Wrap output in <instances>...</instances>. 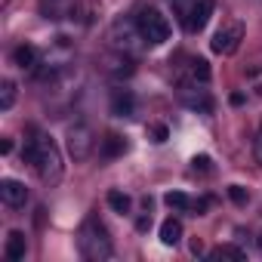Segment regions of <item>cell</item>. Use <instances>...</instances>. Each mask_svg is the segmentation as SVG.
<instances>
[{
    "label": "cell",
    "instance_id": "cell-1",
    "mask_svg": "<svg viewBox=\"0 0 262 262\" xmlns=\"http://www.w3.org/2000/svg\"><path fill=\"white\" fill-rule=\"evenodd\" d=\"M22 155L37 167V173H40V179L47 185H56L62 179V155H59V145L53 142V136L34 133V139H28Z\"/></svg>",
    "mask_w": 262,
    "mask_h": 262
},
{
    "label": "cell",
    "instance_id": "cell-2",
    "mask_svg": "<svg viewBox=\"0 0 262 262\" xmlns=\"http://www.w3.org/2000/svg\"><path fill=\"white\" fill-rule=\"evenodd\" d=\"M77 247H80V256L90 259V262H105L114 256V247H111V237L105 231V225L99 219H86L83 228H80V237H77Z\"/></svg>",
    "mask_w": 262,
    "mask_h": 262
},
{
    "label": "cell",
    "instance_id": "cell-3",
    "mask_svg": "<svg viewBox=\"0 0 262 262\" xmlns=\"http://www.w3.org/2000/svg\"><path fill=\"white\" fill-rule=\"evenodd\" d=\"M139 34H142V40L148 43V47H161V43H167L170 40V22L158 13V10H142L139 13Z\"/></svg>",
    "mask_w": 262,
    "mask_h": 262
},
{
    "label": "cell",
    "instance_id": "cell-4",
    "mask_svg": "<svg viewBox=\"0 0 262 262\" xmlns=\"http://www.w3.org/2000/svg\"><path fill=\"white\" fill-rule=\"evenodd\" d=\"M68 155L74 161H86L93 155V129L86 123H74L68 129Z\"/></svg>",
    "mask_w": 262,
    "mask_h": 262
},
{
    "label": "cell",
    "instance_id": "cell-5",
    "mask_svg": "<svg viewBox=\"0 0 262 262\" xmlns=\"http://www.w3.org/2000/svg\"><path fill=\"white\" fill-rule=\"evenodd\" d=\"M210 16H213V0H194L191 10L185 13V31H188V34L204 31L207 22H210Z\"/></svg>",
    "mask_w": 262,
    "mask_h": 262
},
{
    "label": "cell",
    "instance_id": "cell-6",
    "mask_svg": "<svg viewBox=\"0 0 262 262\" xmlns=\"http://www.w3.org/2000/svg\"><path fill=\"white\" fill-rule=\"evenodd\" d=\"M241 37H244V28H241V25H228V28L216 31V37H213V53L231 56V53L241 47Z\"/></svg>",
    "mask_w": 262,
    "mask_h": 262
},
{
    "label": "cell",
    "instance_id": "cell-7",
    "mask_svg": "<svg viewBox=\"0 0 262 262\" xmlns=\"http://www.w3.org/2000/svg\"><path fill=\"white\" fill-rule=\"evenodd\" d=\"M0 198H4L7 207H25L28 188H25L19 179H4V182H0Z\"/></svg>",
    "mask_w": 262,
    "mask_h": 262
},
{
    "label": "cell",
    "instance_id": "cell-8",
    "mask_svg": "<svg viewBox=\"0 0 262 262\" xmlns=\"http://www.w3.org/2000/svg\"><path fill=\"white\" fill-rule=\"evenodd\" d=\"M133 108H136V99H133L129 90H114L111 93V114L114 117H129Z\"/></svg>",
    "mask_w": 262,
    "mask_h": 262
},
{
    "label": "cell",
    "instance_id": "cell-9",
    "mask_svg": "<svg viewBox=\"0 0 262 262\" xmlns=\"http://www.w3.org/2000/svg\"><path fill=\"white\" fill-rule=\"evenodd\" d=\"M7 259H13V262H19V259H25V253H28V244H25V234L22 231H10L7 234Z\"/></svg>",
    "mask_w": 262,
    "mask_h": 262
},
{
    "label": "cell",
    "instance_id": "cell-10",
    "mask_svg": "<svg viewBox=\"0 0 262 262\" xmlns=\"http://www.w3.org/2000/svg\"><path fill=\"white\" fill-rule=\"evenodd\" d=\"M161 241H164L167 247H176V244L182 241V222L173 219V216L164 219V222H161Z\"/></svg>",
    "mask_w": 262,
    "mask_h": 262
},
{
    "label": "cell",
    "instance_id": "cell-11",
    "mask_svg": "<svg viewBox=\"0 0 262 262\" xmlns=\"http://www.w3.org/2000/svg\"><path fill=\"white\" fill-rule=\"evenodd\" d=\"M13 59H16L19 68H34V65H37V50H34L31 43H22V47H16Z\"/></svg>",
    "mask_w": 262,
    "mask_h": 262
},
{
    "label": "cell",
    "instance_id": "cell-12",
    "mask_svg": "<svg viewBox=\"0 0 262 262\" xmlns=\"http://www.w3.org/2000/svg\"><path fill=\"white\" fill-rule=\"evenodd\" d=\"M108 207H111L114 213H129L133 201H129V194H123L120 188H111V191H108Z\"/></svg>",
    "mask_w": 262,
    "mask_h": 262
},
{
    "label": "cell",
    "instance_id": "cell-13",
    "mask_svg": "<svg viewBox=\"0 0 262 262\" xmlns=\"http://www.w3.org/2000/svg\"><path fill=\"white\" fill-rule=\"evenodd\" d=\"M210 259H234V262H241L244 259V250L234 247V244H222V247L210 250Z\"/></svg>",
    "mask_w": 262,
    "mask_h": 262
},
{
    "label": "cell",
    "instance_id": "cell-14",
    "mask_svg": "<svg viewBox=\"0 0 262 262\" xmlns=\"http://www.w3.org/2000/svg\"><path fill=\"white\" fill-rule=\"evenodd\" d=\"M126 151V142L120 139V136H105V142H102V155L105 158H117V155H123Z\"/></svg>",
    "mask_w": 262,
    "mask_h": 262
},
{
    "label": "cell",
    "instance_id": "cell-15",
    "mask_svg": "<svg viewBox=\"0 0 262 262\" xmlns=\"http://www.w3.org/2000/svg\"><path fill=\"white\" fill-rule=\"evenodd\" d=\"M13 102H16V83L13 80H4V86H0V108L10 111Z\"/></svg>",
    "mask_w": 262,
    "mask_h": 262
},
{
    "label": "cell",
    "instance_id": "cell-16",
    "mask_svg": "<svg viewBox=\"0 0 262 262\" xmlns=\"http://www.w3.org/2000/svg\"><path fill=\"white\" fill-rule=\"evenodd\" d=\"M164 204H167L170 210H191V201H188V194H182V191H170V194L164 198Z\"/></svg>",
    "mask_w": 262,
    "mask_h": 262
},
{
    "label": "cell",
    "instance_id": "cell-17",
    "mask_svg": "<svg viewBox=\"0 0 262 262\" xmlns=\"http://www.w3.org/2000/svg\"><path fill=\"white\" fill-rule=\"evenodd\" d=\"M191 77L201 80V83H207L210 80V62L207 59H191Z\"/></svg>",
    "mask_w": 262,
    "mask_h": 262
},
{
    "label": "cell",
    "instance_id": "cell-18",
    "mask_svg": "<svg viewBox=\"0 0 262 262\" xmlns=\"http://www.w3.org/2000/svg\"><path fill=\"white\" fill-rule=\"evenodd\" d=\"M228 198L237 204V207H244L247 201H250V194H247V188H241V185H228Z\"/></svg>",
    "mask_w": 262,
    "mask_h": 262
},
{
    "label": "cell",
    "instance_id": "cell-19",
    "mask_svg": "<svg viewBox=\"0 0 262 262\" xmlns=\"http://www.w3.org/2000/svg\"><path fill=\"white\" fill-rule=\"evenodd\" d=\"M253 155H256V164L262 167V120H259V129H256V142H253Z\"/></svg>",
    "mask_w": 262,
    "mask_h": 262
},
{
    "label": "cell",
    "instance_id": "cell-20",
    "mask_svg": "<svg viewBox=\"0 0 262 262\" xmlns=\"http://www.w3.org/2000/svg\"><path fill=\"white\" fill-rule=\"evenodd\" d=\"M151 136H155V142H167L170 133H167V126H164V123H158V126H151Z\"/></svg>",
    "mask_w": 262,
    "mask_h": 262
},
{
    "label": "cell",
    "instance_id": "cell-21",
    "mask_svg": "<svg viewBox=\"0 0 262 262\" xmlns=\"http://www.w3.org/2000/svg\"><path fill=\"white\" fill-rule=\"evenodd\" d=\"M191 164H194V170H210V158H207V155H201V158H194Z\"/></svg>",
    "mask_w": 262,
    "mask_h": 262
},
{
    "label": "cell",
    "instance_id": "cell-22",
    "mask_svg": "<svg viewBox=\"0 0 262 262\" xmlns=\"http://www.w3.org/2000/svg\"><path fill=\"white\" fill-rule=\"evenodd\" d=\"M136 228H139V231H148V228H151V216H139V219H136Z\"/></svg>",
    "mask_w": 262,
    "mask_h": 262
},
{
    "label": "cell",
    "instance_id": "cell-23",
    "mask_svg": "<svg viewBox=\"0 0 262 262\" xmlns=\"http://www.w3.org/2000/svg\"><path fill=\"white\" fill-rule=\"evenodd\" d=\"M231 105H244V96L241 93H231Z\"/></svg>",
    "mask_w": 262,
    "mask_h": 262
},
{
    "label": "cell",
    "instance_id": "cell-24",
    "mask_svg": "<svg viewBox=\"0 0 262 262\" xmlns=\"http://www.w3.org/2000/svg\"><path fill=\"white\" fill-rule=\"evenodd\" d=\"M191 253H194V256H201V253H204V247H201V241H194V244H191Z\"/></svg>",
    "mask_w": 262,
    "mask_h": 262
},
{
    "label": "cell",
    "instance_id": "cell-25",
    "mask_svg": "<svg viewBox=\"0 0 262 262\" xmlns=\"http://www.w3.org/2000/svg\"><path fill=\"white\" fill-rule=\"evenodd\" d=\"M259 250H262V234H259Z\"/></svg>",
    "mask_w": 262,
    "mask_h": 262
}]
</instances>
